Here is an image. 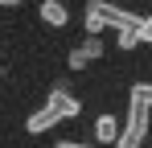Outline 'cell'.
I'll return each instance as SVG.
<instances>
[{
  "instance_id": "1",
  "label": "cell",
  "mask_w": 152,
  "mask_h": 148,
  "mask_svg": "<svg viewBox=\"0 0 152 148\" xmlns=\"http://www.w3.org/2000/svg\"><path fill=\"white\" fill-rule=\"evenodd\" d=\"M78 111H82V103H78L74 95H66L62 86H53L50 95H45V103H41V107H37V111H33V115L25 119V127L33 132V136H41V132H50L53 123H62V119H74Z\"/></svg>"
},
{
  "instance_id": "2",
  "label": "cell",
  "mask_w": 152,
  "mask_h": 148,
  "mask_svg": "<svg viewBox=\"0 0 152 148\" xmlns=\"http://www.w3.org/2000/svg\"><path fill=\"white\" fill-rule=\"evenodd\" d=\"M148 119H152V103L140 95V86H132L127 119L119 123V140H115V148H140V144H144V136H148Z\"/></svg>"
},
{
  "instance_id": "3",
  "label": "cell",
  "mask_w": 152,
  "mask_h": 148,
  "mask_svg": "<svg viewBox=\"0 0 152 148\" xmlns=\"http://www.w3.org/2000/svg\"><path fill=\"white\" fill-rule=\"evenodd\" d=\"M127 25H136V17L115 8L111 0H86V37H99L103 29H127Z\"/></svg>"
},
{
  "instance_id": "4",
  "label": "cell",
  "mask_w": 152,
  "mask_h": 148,
  "mask_svg": "<svg viewBox=\"0 0 152 148\" xmlns=\"http://www.w3.org/2000/svg\"><path fill=\"white\" fill-rule=\"evenodd\" d=\"M99 58H103V37H86L78 49H70L66 66H70V70H82V66H91V62H99Z\"/></svg>"
},
{
  "instance_id": "5",
  "label": "cell",
  "mask_w": 152,
  "mask_h": 148,
  "mask_svg": "<svg viewBox=\"0 0 152 148\" xmlns=\"http://www.w3.org/2000/svg\"><path fill=\"white\" fill-rule=\"evenodd\" d=\"M37 17L50 25V29H66V25H70V8H66L62 0H41V4H37Z\"/></svg>"
},
{
  "instance_id": "6",
  "label": "cell",
  "mask_w": 152,
  "mask_h": 148,
  "mask_svg": "<svg viewBox=\"0 0 152 148\" xmlns=\"http://www.w3.org/2000/svg\"><path fill=\"white\" fill-rule=\"evenodd\" d=\"M95 140H99V144H115V140H119V119H115V115H99V119H95Z\"/></svg>"
},
{
  "instance_id": "7",
  "label": "cell",
  "mask_w": 152,
  "mask_h": 148,
  "mask_svg": "<svg viewBox=\"0 0 152 148\" xmlns=\"http://www.w3.org/2000/svg\"><path fill=\"white\" fill-rule=\"evenodd\" d=\"M115 45H119V49H136V45H140V33H136V25H127V29H119Z\"/></svg>"
},
{
  "instance_id": "8",
  "label": "cell",
  "mask_w": 152,
  "mask_h": 148,
  "mask_svg": "<svg viewBox=\"0 0 152 148\" xmlns=\"http://www.w3.org/2000/svg\"><path fill=\"white\" fill-rule=\"evenodd\" d=\"M136 33H140V41H152V12L148 17H136Z\"/></svg>"
},
{
  "instance_id": "9",
  "label": "cell",
  "mask_w": 152,
  "mask_h": 148,
  "mask_svg": "<svg viewBox=\"0 0 152 148\" xmlns=\"http://www.w3.org/2000/svg\"><path fill=\"white\" fill-rule=\"evenodd\" d=\"M53 148H91V144H78V140H58Z\"/></svg>"
},
{
  "instance_id": "10",
  "label": "cell",
  "mask_w": 152,
  "mask_h": 148,
  "mask_svg": "<svg viewBox=\"0 0 152 148\" xmlns=\"http://www.w3.org/2000/svg\"><path fill=\"white\" fill-rule=\"evenodd\" d=\"M136 86H140V95H144V99L152 103V82H136Z\"/></svg>"
},
{
  "instance_id": "11",
  "label": "cell",
  "mask_w": 152,
  "mask_h": 148,
  "mask_svg": "<svg viewBox=\"0 0 152 148\" xmlns=\"http://www.w3.org/2000/svg\"><path fill=\"white\" fill-rule=\"evenodd\" d=\"M17 4H21V0H0V8H17Z\"/></svg>"
}]
</instances>
